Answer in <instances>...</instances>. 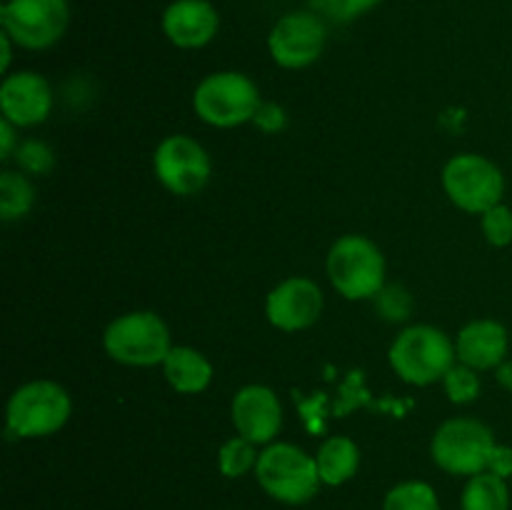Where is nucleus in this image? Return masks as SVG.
<instances>
[{
  "label": "nucleus",
  "mask_w": 512,
  "mask_h": 510,
  "mask_svg": "<svg viewBox=\"0 0 512 510\" xmlns=\"http://www.w3.org/2000/svg\"><path fill=\"white\" fill-rule=\"evenodd\" d=\"M55 158L53 150L48 148L45 143H38V140H28L18 148V165H23L28 173H48L53 168Z\"/></svg>",
  "instance_id": "obj_26"
},
{
  "label": "nucleus",
  "mask_w": 512,
  "mask_h": 510,
  "mask_svg": "<svg viewBox=\"0 0 512 510\" xmlns=\"http://www.w3.org/2000/svg\"><path fill=\"white\" fill-rule=\"evenodd\" d=\"M490 473L500 475V478L512 480V448L510 445H495L488 460Z\"/></svg>",
  "instance_id": "obj_29"
},
{
  "label": "nucleus",
  "mask_w": 512,
  "mask_h": 510,
  "mask_svg": "<svg viewBox=\"0 0 512 510\" xmlns=\"http://www.w3.org/2000/svg\"><path fill=\"white\" fill-rule=\"evenodd\" d=\"M258 458L260 453L255 450V443H250L248 438L238 435V438H230L228 443L220 445L218 468L225 478H243L250 470H255Z\"/></svg>",
  "instance_id": "obj_22"
},
{
  "label": "nucleus",
  "mask_w": 512,
  "mask_h": 510,
  "mask_svg": "<svg viewBox=\"0 0 512 510\" xmlns=\"http://www.w3.org/2000/svg\"><path fill=\"white\" fill-rule=\"evenodd\" d=\"M323 290L315 280L310 278H295L283 280L275 285L265 300V315L270 323L285 333H295V330H305L315 325L323 315Z\"/></svg>",
  "instance_id": "obj_12"
},
{
  "label": "nucleus",
  "mask_w": 512,
  "mask_h": 510,
  "mask_svg": "<svg viewBox=\"0 0 512 510\" xmlns=\"http://www.w3.org/2000/svg\"><path fill=\"white\" fill-rule=\"evenodd\" d=\"M163 375L170 388L183 395L203 393L213 380V365L200 350L188 345H175L170 348L168 358L163 360Z\"/></svg>",
  "instance_id": "obj_17"
},
{
  "label": "nucleus",
  "mask_w": 512,
  "mask_h": 510,
  "mask_svg": "<svg viewBox=\"0 0 512 510\" xmlns=\"http://www.w3.org/2000/svg\"><path fill=\"white\" fill-rule=\"evenodd\" d=\"M512 488L510 480L483 470L478 475H470L460 495V508L463 510H510Z\"/></svg>",
  "instance_id": "obj_19"
},
{
  "label": "nucleus",
  "mask_w": 512,
  "mask_h": 510,
  "mask_svg": "<svg viewBox=\"0 0 512 510\" xmlns=\"http://www.w3.org/2000/svg\"><path fill=\"white\" fill-rule=\"evenodd\" d=\"M383 510H440V498L425 480H403L388 490Z\"/></svg>",
  "instance_id": "obj_21"
},
{
  "label": "nucleus",
  "mask_w": 512,
  "mask_h": 510,
  "mask_svg": "<svg viewBox=\"0 0 512 510\" xmlns=\"http://www.w3.org/2000/svg\"><path fill=\"white\" fill-rule=\"evenodd\" d=\"M328 278L343 298H375L385 288L383 253L365 235H343L328 253Z\"/></svg>",
  "instance_id": "obj_4"
},
{
  "label": "nucleus",
  "mask_w": 512,
  "mask_h": 510,
  "mask_svg": "<svg viewBox=\"0 0 512 510\" xmlns=\"http://www.w3.org/2000/svg\"><path fill=\"white\" fill-rule=\"evenodd\" d=\"M380 3L383 0H310L315 13L325 15V18L335 20V23H350V20L378 8Z\"/></svg>",
  "instance_id": "obj_24"
},
{
  "label": "nucleus",
  "mask_w": 512,
  "mask_h": 510,
  "mask_svg": "<svg viewBox=\"0 0 512 510\" xmlns=\"http://www.w3.org/2000/svg\"><path fill=\"white\" fill-rule=\"evenodd\" d=\"M255 478L270 498L285 505L308 503L323 483L313 455L293 443H270L260 453Z\"/></svg>",
  "instance_id": "obj_2"
},
{
  "label": "nucleus",
  "mask_w": 512,
  "mask_h": 510,
  "mask_svg": "<svg viewBox=\"0 0 512 510\" xmlns=\"http://www.w3.org/2000/svg\"><path fill=\"white\" fill-rule=\"evenodd\" d=\"M70 23L68 0H5L0 25L25 50H45L58 43Z\"/></svg>",
  "instance_id": "obj_9"
},
{
  "label": "nucleus",
  "mask_w": 512,
  "mask_h": 510,
  "mask_svg": "<svg viewBox=\"0 0 512 510\" xmlns=\"http://www.w3.org/2000/svg\"><path fill=\"white\" fill-rule=\"evenodd\" d=\"M443 188L460 210L483 215L493 205L503 203L505 175L485 155L460 153L443 168Z\"/></svg>",
  "instance_id": "obj_8"
},
{
  "label": "nucleus",
  "mask_w": 512,
  "mask_h": 510,
  "mask_svg": "<svg viewBox=\"0 0 512 510\" xmlns=\"http://www.w3.org/2000/svg\"><path fill=\"white\" fill-rule=\"evenodd\" d=\"M230 418L238 435L255 445H270L283 428V405L268 385H245L235 393Z\"/></svg>",
  "instance_id": "obj_13"
},
{
  "label": "nucleus",
  "mask_w": 512,
  "mask_h": 510,
  "mask_svg": "<svg viewBox=\"0 0 512 510\" xmlns=\"http://www.w3.org/2000/svg\"><path fill=\"white\" fill-rule=\"evenodd\" d=\"M163 33L183 50L205 48L218 35L220 15L210 0H173L163 13Z\"/></svg>",
  "instance_id": "obj_15"
},
{
  "label": "nucleus",
  "mask_w": 512,
  "mask_h": 510,
  "mask_svg": "<svg viewBox=\"0 0 512 510\" xmlns=\"http://www.w3.org/2000/svg\"><path fill=\"white\" fill-rule=\"evenodd\" d=\"M510 488H512V480H510Z\"/></svg>",
  "instance_id": "obj_33"
},
{
  "label": "nucleus",
  "mask_w": 512,
  "mask_h": 510,
  "mask_svg": "<svg viewBox=\"0 0 512 510\" xmlns=\"http://www.w3.org/2000/svg\"><path fill=\"white\" fill-rule=\"evenodd\" d=\"M73 403L63 385L53 380H30L8 400V433L15 438H45L68 423Z\"/></svg>",
  "instance_id": "obj_5"
},
{
  "label": "nucleus",
  "mask_w": 512,
  "mask_h": 510,
  "mask_svg": "<svg viewBox=\"0 0 512 510\" xmlns=\"http://www.w3.org/2000/svg\"><path fill=\"white\" fill-rule=\"evenodd\" d=\"M260 105L258 85L238 70L210 73L193 93L195 115L213 128H238L255 120Z\"/></svg>",
  "instance_id": "obj_3"
},
{
  "label": "nucleus",
  "mask_w": 512,
  "mask_h": 510,
  "mask_svg": "<svg viewBox=\"0 0 512 510\" xmlns=\"http://www.w3.org/2000/svg\"><path fill=\"white\" fill-rule=\"evenodd\" d=\"M13 38H10L8 33H0V70H3L5 75H8V68H10V58H13Z\"/></svg>",
  "instance_id": "obj_31"
},
{
  "label": "nucleus",
  "mask_w": 512,
  "mask_h": 510,
  "mask_svg": "<svg viewBox=\"0 0 512 510\" xmlns=\"http://www.w3.org/2000/svg\"><path fill=\"white\" fill-rule=\"evenodd\" d=\"M455 343L433 325H410L390 345V368L410 385H433L455 365Z\"/></svg>",
  "instance_id": "obj_1"
},
{
  "label": "nucleus",
  "mask_w": 512,
  "mask_h": 510,
  "mask_svg": "<svg viewBox=\"0 0 512 510\" xmlns=\"http://www.w3.org/2000/svg\"><path fill=\"white\" fill-rule=\"evenodd\" d=\"M340 398H343V403H338V408H335V415H345L348 410H353L355 405H360V403H365V400H368V390L363 388V373L353 370V373L348 375L343 390H340Z\"/></svg>",
  "instance_id": "obj_28"
},
{
  "label": "nucleus",
  "mask_w": 512,
  "mask_h": 510,
  "mask_svg": "<svg viewBox=\"0 0 512 510\" xmlns=\"http://www.w3.org/2000/svg\"><path fill=\"white\" fill-rule=\"evenodd\" d=\"M15 148V125L8 118H0V158L8 160Z\"/></svg>",
  "instance_id": "obj_30"
},
{
  "label": "nucleus",
  "mask_w": 512,
  "mask_h": 510,
  "mask_svg": "<svg viewBox=\"0 0 512 510\" xmlns=\"http://www.w3.org/2000/svg\"><path fill=\"white\" fill-rule=\"evenodd\" d=\"M315 465H318L323 485L338 488V485L348 483L360 468L358 443L348 435H333V438L323 440L318 453H315Z\"/></svg>",
  "instance_id": "obj_18"
},
{
  "label": "nucleus",
  "mask_w": 512,
  "mask_h": 510,
  "mask_svg": "<svg viewBox=\"0 0 512 510\" xmlns=\"http://www.w3.org/2000/svg\"><path fill=\"white\" fill-rule=\"evenodd\" d=\"M495 370H498V383L505 385V388L512 393V363L510 360H503V363H500Z\"/></svg>",
  "instance_id": "obj_32"
},
{
  "label": "nucleus",
  "mask_w": 512,
  "mask_h": 510,
  "mask_svg": "<svg viewBox=\"0 0 512 510\" xmlns=\"http://www.w3.org/2000/svg\"><path fill=\"white\" fill-rule=\"evenodd\" d=\"M485 240L495 248H505L512 243V210L505 203L493 205L483 213Z\"/></svg>",
  "instance_id": "obj_25"
},
{
  "label": "nucleus",
  "mask_w": 512,
  "mask_h": 510,
  "mask_svg": "<svg viewBox=\"0 0 512 510\" xmlns=\"http://www.w3.org/2000/svg\"><path fill=\"white\" fill-rule=\"evenodd\" d=\"M493 430L475 418H450L435 430L430 455L435 465L450 475H478L488 470L495 448Z\"/></svg>",
  "instance_id": "obj_7"
},
{
  "label": "nucleus",
  "mask_w": 512,
  "mask_h": 510,
  "mask_svg": "<svg viewBox=\"0 0 512 510\" xmlns=\"http://www.w3.org/2000/svg\"><path fill=\"white\" fill-rule=\"evenodd\" d=\"M510 348L508 328L498 320H473L455 338V355L463 365L475 370L498 368Z\"/></svg>",
  "instance_id": "obj_16"
},
{
  "label": "nucleus",
  "mask_w": 512,
  "mask_h": 510,
  "mask_svg": "<svg viewBox=\"0 0 512 510\" xmlns=\"http://www.w3.org/2000/svg\"><path fill=\"white\" fill-rule=\"evenodd\" d=\"M35 203L33 183L20 170L0 173V218L18 220L30 213Z\"/></svg>",
  "instance_id": "obj_20"
},
{
  "label": "nucleus",
  "mask_w": 512,
  "mask_h": 510,
  "mask_svg": "<svg viewBox=\"0 0 512 510\" xmlns=\"http://www.w3.org/2000/svg\"><path fill=\"white\" fill-rule=\"evenodd\" d=\"M153 168L170 193L195 195L208 185L213 165L198 140L190 135H168L155 148Z\"/></svg>",
  "instance_id": "obj_10"
},
{
  "label": "nucleus",
  "mask_w": 512,
  "mask_h": 510,
  "mask_svg": "<svg viewBox=\"0 0 512 510\" xmlns=\"http://www.w3.org/2000/svg\"><path fill=\"white\" fill-rule=\"evenodd\" d=\"M325 25L308 10H295L283 15L268 35L270 58L288 70H300L313 65L323 55Z\"/></svg>",
  "instance_id": "obj_11"
},
{
  "label": "nucleus",
  "mask_w": 512,
  "mask_h": 510,
  "mask_svg": "<svg viewBox=\"0 0 512 510\" xmlns=\"http://www.w3.org/2000/svg\"><path fill=\"white\" fill-rule=\"evenodd\" d=\"M0 110L15 128H30L43 123L53 110V90L48 80L33 70H20L3 78L0 85Z\"/></svg>",
  "instance_id": "obj_14"
},
{
  "label": "nucleus",
  "mask_w": 512,
  "mask_h": 510,
  "mask_svg": "<svg viewBox=\"0 0 512 510\" xmlns=\"http://www.w3.org/2000/svg\"><path fill=\"white\" fill-rule=\"evenodd\" d=\"M378 310L388 320H405L410 313V295L403 288H383L378 295Z\"/></svg>",
  "instance_id": "obj_27"
},
{
  "label": "nucleus",
  "mask_w": 512,
  "mask_h": 510,
  "mask_svg": "<svg viewBox=\"0 0 512 510\" xmlns=\"http://www.w3.org/2000/svg\"><path fill=\"white\" fill-rule=\"evenodd\" d=\"M480 370L470 368V365H453V368L445 373L443 378V385H445V393H448V398L453 400V403L458 405H465V403H473V400H478L480 395V388H483V383H480Z\"/></svg>",
  "instance_id": "obj_23"
},
{
  "label": "nucleus",
  "mask_w": 512,
  "mask_h": 510,
  "mask_svg": "<svg viewBox=\"0 0 512 510\" xmlns=\"http://www.w3.org/2000/svg\"><path fill=\"white\" fill-rule=\"evenodd\" d=\"M103 348L113 360L123 365H138V368H150V365H163L170 353V330L160 320V315L150 310H133L105 328Z\"/></svg>",
  "instance_id": "obj_6"
}]
</instances>
